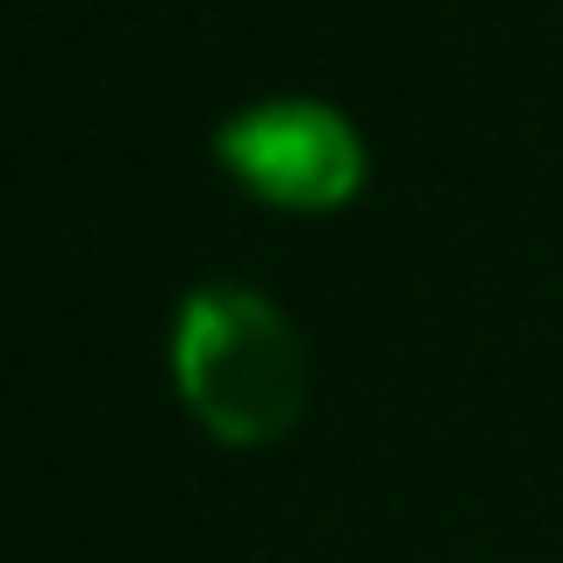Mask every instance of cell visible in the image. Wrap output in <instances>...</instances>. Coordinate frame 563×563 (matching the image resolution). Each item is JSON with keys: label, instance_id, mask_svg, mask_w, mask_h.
I'll return each mask as SVG.
<instances>
[{"label": "cell", "instance_id": "1", "mask_svg": "<svg viewBox=\"0 0 563 563\" xmlns=\"http://www.w3.org/2000/svg\"><path fill=\"white\" fill-rule=\"evenodd\" d=\"M172 385L221 450H272L307 413V343L250 286H200L172 329Z\"/></svg>", "mask_w": 563, "mask_h": 563}, {"label": "cell", "instance_id": "2", "mask_svg": "<svg viewBox=\"0 0 563 563\" xmlns=\"http://www.w3.org/2000/svg\"><path fill=\"white\" fill-rule=\"evenodd\" d=\"M214 165L286 214H335L364 192V136L329 100H257L214 129Z\"/></svg>", "mask_w": 563, "mask_h": 563}]
</instances>
